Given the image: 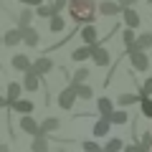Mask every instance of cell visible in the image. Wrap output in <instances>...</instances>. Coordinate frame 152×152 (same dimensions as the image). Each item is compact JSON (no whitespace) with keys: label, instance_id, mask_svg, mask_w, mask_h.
<instances>
[{"label":"cell","instance_id":"836d02e7","mask_svg":"<svg viewBox=\"0 0 152 152\" xmlns=\"http://www.w3.org/2000/svg\"><path fill=\"white\" fill-rule=\"evenodd\" d=\"M81 150H84V152H102V147H99L96 142L86 140V142H81Z\"/></svg>","mask_w":152,"mask_h":152},{"label":"cell","instance_id":"7402d4cb","mask_svg":"<svg viewBox=\"0 0 152 152\" xmlns=\"http://www.w3.org/2000/svg\"><path fill=\"white\" fill-rule=\"evenodd\" d=\"M89 76H91V74H89L86 66H79V69L74 71V76H71V86H79V84H84Z\"/></svg>","mask_w":152,"mask_h":152},{"label":"cell","instance_id":"d6a6232c","mask_svg":"<svg viewBox=\"0 0 152 152\" xmlns=\"http://www.w3.org/2000/svg\"><path fill=\"white\" fill-rule=\"evenodd\" d=\"M134 36H137V33L132 31V28H124V31H122V41H124V48H129V46H132Z\"/></svg>","mask_w":152,"mask_h":152},{"label":"cell","instance_id":"8992f818","mask_svg":"<svg viewBox=\"0 0 152 152\" xmlns=\"http://www.w3.org/2000/svg\"><path fill=\"white\" fill-rule=\"evenodd\" d=\"M20 41H23L26 46H31V48H36V46L41 43V33H38L36 28H31V26H28V28H20Z\"/></svg>","mask_w":152,"mask_h":152},{"label":"cell","instance_id":"e575fe53","mask_svg":"<svg viewBox=\"0 0 152 152\" xmlns=\"http://www.w3.org/2000/svg\"><path fill=\"white\" fill-rule=\"evenodd\" d=\"M66 3H69V0H53V5H51V10H53V15H61V10L66 8Z\"/></svg>","mask_w":152,"mask_h":152},{"label":"cell","instance_id":"ac0fdd59","mask_svg":"<svg viewBox=\"0 0 152 152\" xmlns=\"http://www.w3.org/2000/svg\"><path fill=\"white\" fill-rule=\"evenodd\" d=\"M31 150L33 152H48V137L46 134H33V145H31Z\"/></svg>","mask_w":152,"mask_h":152},{"label":"cell","instance_id":"d4e9b609","mask_svg":"<svg viewBox=\"0 0 152 152\" xmlns=\"http://www.w3.org/2000/svg\"><path fill=\"white\" fill-rule=\"evenodd\" d=\"M109 127H112V124H109V119H104V117H102V119L94 124V137H107L109 134Z\"/></svg>","mask_w":152,"mask_h":152},{"label":"cell","instance_id":"5b68a950","mask_svg":"<svg viewBox=\"0 0 152 152\" xmlns=\"http://www.w3.org/2000/svg\"><path fill=\"white\" fill-rule=\"evenodd\" d=\"M31 71H33V74H38V76H46V74L53 71V61H51L48 56H41V58H36L31 64Z\"/></svg>","mask_w":152,"mask_h":152},{"label":"cell","instance_id":"74e56055","mask_svg":"<svg viewBox=\"0 0 152 152\" xmlns=\"http://www.w3.org/2000/svg\"><path fill=\"white\" fill-rule=\"evenodd\" d=\"M122 150H124V152H142V150H140V147H137V145H129V147H122Z\"/></svg>","mask_w":152,"mask_h":152},{"label":"cell","instance_id":"7c38bea8","mask_svg":"<svg viewBox=\"0 0 152 152\" xmlns=\"http://www.w3.org/2000/svg\"><path fill=\"white\" fill-rule=\"evenodd\" d=\"M56 102H58V107H61V109H71V107H74V102H76V94H74V86L64 89V91L58 94V99H56Z\"/></svg>","mask_w":152,"mask_h":152},{"label":"cell","instance_id":"f35d334b","mask_svg":"<svg viewBox=\"0 0 152 152\" xmlns=\"http://www.w3.org/2000/svg\"><path fill=\"white\" fill-rule=\"evenodd\" d=\"M5 107H8V99H5V96H0V109H5Z\"/></svg>","mask_w":152,"mask_h":152},{"label":"cell","instance_id":"ffe728a7","mask_svg":"<svg viewBox=\"0 0 152 152\" xmlns=\"http://www.w3.org/2000/svg\"><path fill=\"white\" fill-rule=\"evenodd\" d=\"M112 109H114V104H112V99H107V96H99V99H96V112L102 114L104 119H107L109 114H112Z\"/></svg>","mask_w":152,"mask_h":152},{"label":"cell","instance_id":"9c48e42d","mask_svg":"<svg viewBox=\"0 0 152 152\" xmlns=\"http://www.w3.org/2000/svg\"><path fill=\"white\" fill-rule=\"evenodd\" d=\"M96 13L99 15H119L122 8H119V3H114V0H102L96 5Z\"/></svg>","mask_w":152,"mask_h":152},{"label":"cell","instance_id":"1f68e13d","mask_svg":"<svg viewBox=\"0 0 152 152\" xmlns=\"http://www.w3.org/2000/svg\"><path fill=\"white\" fill-rule=\"evenodd\" d=\"M140 96H142V99H145V96H152V76H147L145 84L140 86Z\"/></svg>","mask_w":152,"mask_h":152},{"label":"cell","instance_id":"ba28073f","mask_svg":"<svg viewBox=\"0 0 152 152\" xmlns=\"http://www.w3.org/2000/svg\"><path fill=\"white\" fill-rule=\"evenodd\" d=\"M81 41H84V46L99 43V31L94 28V23H86V26L81 28Z\"/></svg>","mask_w":152,"mask_h":152},{"label":"cell","instance_id":"cb8c5ba5","mask_svg":"<svg viewBox=\"0 0 152 152\" xmlns=\"http://www.w3.org/2000/svg\"><path fill=\"white\" fill-rule=\"evenodd\" d=\"M140 94H119L117 96V102H119V109H124V107H132V104H140Z\"/></svg>","mask_w":152,"mask_h":152},{"label":"cell","instance_id":"44dd1931","mask_svg":"<svg viewBox=\"0 0 152 152\" xmlns=\"http://www.w3.org/2000/svg\"><path fill=\"white\" fill-rule=\"evenodd\" d=\"M89 53H91V46H79V48L71 51V61H76V64H84V61L89 58Z\"/></svg>","mask_w":152,"mask_h":152},{"label":"cell","instance_id":"6da1fadb","mask_svg":"<svg viewBox=\"0 0 152 152\" xmlns=\"http://www.w3.org/2000/svg\"><path fill=\"white\" fill-rule=\"evenodd\" d=\"M66 8H69V13H71V18H74L76 26L91 23L94 18H96V3H94V0H69Z\"/></svg>","mask_w":152,"mask_h":152},{"label":"cell","instance_id":"30bf717a","mask_svg":"<svg viewBox=\"0 0 152 152\" xmlns=\"http://www.w3.org/2000/svg\"><path fill=\"white\" fill-rule=\"evenodd\" d=\"M10 66L15 71H20V74H26V71H31V58H28L26 53H13L10 56Z\"/></svg>","mask_w":152,"mask_h":152},{"label":"cell","instance_id":"9a60e30c","mask_svg":"<svg viewBox=\"0 0 152 152\" xmlns=\"http://www.w3.org/2000/svg\"><path fill=\"white\" fill-rule=\"evenodd\" d=\"M13 18H15L18 28H28V26L33 23V18H36V15H33V10H31V8H23V10H20V13H15Z\"/></svg>","mask_w":152,"mask_h":152},{"label":"cell","instance_id":"4dcf8cb0","mask_svg":"<svg viewBox=\"0 0 152 152\" xmlns=\"http://www.w3.org/2000/svg\"><path fill=\"white\" fill-rule=\"evenodd\" d=\"M137 147H140L142 152H147L152 147V132H145V134L140 137V142H137Z\"/></svg>","mask_w":152,"mask_h":152},{"label":"cell","instance_id":"484cf974","mask_svg":"<svg viewBox=\"0 0 152 152\" xmlns=\"http://www.w3.org/2000/svg\"><path fill=\"white\" fill-rule=\"evenodd\" d=\"M74 94H76V99H91V86L89 84H79V86H74Z\"/></svg>","mask_w":152,"mask_h":152},{"label":"cell","instance_id":"52a82bcc","mask_svg":"<svg viewBox=\"0 0 152 152\" xmlns=\"http://www.w3.org/2000/svg\"><path fill=\"white\" fill-rule=\"evenodd\" d=\"M122 18H124V23H127V28H140L142 26V15L134 10V8H122Z\"/></svg>","mask_w":152,"mask_h":152},{"label":"cell","instance_id":"60d3db41","mask_svg":"<svg viewBox=\"0 0 152 152\" xmlns=\"http://www.w3.org/2000/svg\"><path fill=\"white\" fill-rule=\"evenodd\" d=\"M56 152H66V150H61V147H58V150H56Z\"/></svg>","mask_w":152,"mask_h":152},{"label":"cell","instance_id":"f1b7e54d","mask_svg":"<svg viewBox=\"0 0 152 152\" xmlns=\"http://www.w3.org/2000/svg\"><path fill=\"white\" fill-rule=\"evenodd\" d=\"M48 28H51V33H61L66 28V20L61 15H51V23H48Z\"/></svg>","mask_w":152,"mask_h":152},{"label":"cell","instance_id":"8d00e7d4","mask_svg":"<svg viewBox=\"0 0 152 152\" xmlns=\"http://www.w3.org/2000/svg\"><path fill=\"white\" fill-rule=\"evenodd\" d=\"M137 3H140V0H122L119 8H132V5H137Z\"/></svg>","mask_w":152,"mask_h":152},{"label":"cell","instance_id":"4fadbf2b","mask_svg":"<svg viewBox=\"0 0 152 152\" xmlns=\"http://www.w3.org/2000/svg\"><path fill=\"white\" fill-rule=\"evenodd\" d=\"M20 129L26 132V134H38V122H36V117H31V114H20Z\"/></svg>","mask_w":152,"mask_h":152},{"label":"cell","instance_id":"83f0119b","mask_svg":"<svg viewBox=\"0 0 152 152\" xmlns=\"http://www.w3.org/2000/svg\"><path fill=\"white\" fill-rule=\"evenodd\" d=\"M140 112H142L145 119H152V99H150V96L140 99Z\"/></svg>","mask_w":152,"mask_h":152},{"label":"cell","instance_id":"277c9868","mask_svg":"<svg viewBox=\"0 0 152 152\" xmlns=\"http://www.w3.org/2000/svg\"><path fill=\"white\" fill-rule=\"evenodd\" d=\"M152 48V33H142V36H134V41H132L129 48H124V53H129V51H147Z\"/></svg>","mask_w":152,"mask_h":152},{"label":"cell","instance_id":"e0dca14e","mask_svg":"<svg viewBox=\"0 0 152 152\" xmlns=\"http://www.w3.org/2000/svg\"><path fill=\"white\" fill-rule=\"evenodd\" d=\"M3 43L10 46V48L18 46V43H20V28H10V31H5V33H3Z\"/></svg>","mask_w":152,"mask_h":152},{"label":"cell","instance_id":"603a6c76","mask_svg":"<svg viewBox=\"0 0 152 152\" xmlns=\"http://www.w3.org/2000/svg\"><path fill=\"white\" fill-rule=\"evenodd\" d=\"M20 91H23V86L18 81H10L8 84V91H5V99H8V104H13L15 99H20Z\"/></svg>","mask_w":152,"mask_h":152},{"label":"cell","instance_id":"4316f807","mask_svg":"<svg viewBox=\"0 0 152 152\" xmlns=\"http://www.w3.org/2000/svg\"><path fill=\"white\" fill-rule=\"evenodd\" d=\"M122 147H124V145H122L119 137H112V140H109L107 145L102 147V152H122Z\"/></svg>","mask_w":152,"mask_h":152},{"label":"cell","instance_id":"f546056e","mask_svg":"<svg viewBox=\"0 0 152 152\" xmlns=\"http://www.w3.org/2000/svg\"><path fill=\"white\" fill-rule=\"evenodd\" d=\"M33 15H38V18H51V15H53V10H51V5H46V3H41V5H36V10H33Z\"/></svg>","mask_w":152,"mask_h":152},{"label":"cell","instance_id":"5bb4252c","mask_svg":"<svg viewBox=\"0 0 152 152\" xmlns=\"http://www.w3.org/2000/svg\"><path fill=\"white\" fill-rule=\"evenodd\" d=\"M8 107H10L13 112H18V114H33V102L31 99H15V102L8 104Z\"/></svg>","mask_w":152,"mask_h":152},{"label":"cell","instance_id":"8fae6325","mask_svg":"<svg viewBox=\"0 0 152 152\" xmlns=\"http://www.w3.org/2000/svg\"><path fill=\"white\" fill-rule=\"evenodd\" d=\"M20 86H23V91H38V86H41V76L33 74V71H26Z\"/></svg>","mask_w":152,"mask_h":152},{"label":"cell","instance_id":"3957f363","mask_svg":"<svg viewBox=\"0 0 152 152\" xmlns=\"http://www.w3.org/2000/svg\"><path fill=\"white\" fill-rule=\"evenodd\" d=\"M124 56L129 58V64H132L134 71H142V74H145V71L150 69V58L145 56V51H129V53H124Z\"/></svg>","mask_w":152,"mask_h":152},{"label":"cell","instance_id":"2e32d148","mask_svg":"<svg viewBox=\"0 0 152 152\" xmlns=\"http://www.w3.org/2000/svg\"><path fill=\"white\" fill-rule=\"evenodd\" d=\"M58 127H61L58 117H48V119H43V124H38V132L41 134H48V132H56Z\"/></svg>","mask_w":152,"mask_h":152},{"label":"cell","instance_id":"d590c367","mask_svg":"<svg viewBox=\"0 0 152 152\" xmlns=\"http://www.w3.org/2000/svg\"><path fill=\"white\" fill-rule=\"evenodd\" d=\"M18 3H23V5H31V8H36V5H41L43 0H18Z\"/></svg>","mask_w":152,"mask_h":152},{"label":"cell","instance_id":"d6986e66","mask_svg":"<svg viewBox=\"0 0 152 152\" xmlns=\"http://www.w3.org/2000/svg\"><path fill=\"white\" fill-rule=\"evenodd\" d=\"M107 119H109V124H127L129 122V114L124 109H112V114H109Z\"/></svg>","mask_w":152,"mask_h":152},{"label":"cell","instance_id":"ab89813d","mask_svg":"<svg viewBox=\"0 0 152 152\" xmlns=\"http://www.w3.org/2000/svg\"><path fill=\"white\" fill-rule=\"evenodd\" d=\"M0 152H10V150H8V145H0Z\"/></svg>","mask_w":152,"mask_h":152},{"label":"cell","instance_id":"7a4b0ae2","mask_svg":"<svg viewBox=\"0 0 152 152\" xmlns=\"http://www.w3.org/2000/svg\"><path fill=\"white\" fill-rule=\"evenodd\" d=\"M89 58H91L94 64L99 66V69H104V66L112 64V53H109L107 46H102V43H94V46H91V53H89Z\"/></svg>","mask_w":152,"mask_h":152}]
</instances>
